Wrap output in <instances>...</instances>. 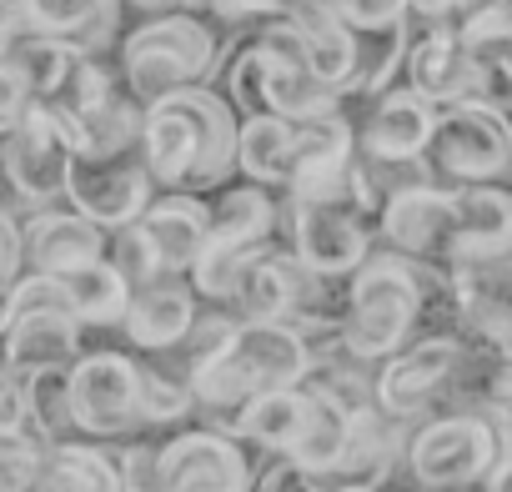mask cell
Returning a JSON list of instances; mask_svg holds the SVG:
<instances>
[{
	"label": "cell",
	"mask_w": 512,
	"mask_h": 492,
	"mask_svg": "<svg viewBox=\"0 0 512 492\" xmlns=\"http://www.w3.org/2000/svg\"><path fill=\"white\" fill-rule=\"evenodd\" d=\"M141 231L161 272H186L206 246V206L191 196H161L156 206H141Z\"/></svg>",
	"instance_id": "d6986e66"
},
{
	"label": "cell",
	"mask_w": 512,
	"mask_h": 492,
	"mask_svg": "<svg viewBox=\"0 0 512 492\" xmlns=\"http://www.w3.org/2000/svg\"><path fill=\"white\" fill-rule=\"evenodd\" d=\"M71 46L51 31H41L36 21L26 16H11V21H0V66H6L31 101H51L66 66H71Z\"/></svg>",
	"instance_id": "2e32d148"
},
{
	"label": "cell",
	"mask_w": 512,
	"mask_h": 492,
	"mask_svg": "<svg viewBox=\"0 0 512 492\" xmlns=\"http://www.w3.org/2000/svg\"><path fill=\"white\" fill-rule=\"evenodd\" d=\"M11 322H16V282L6 277V282H0V337L11 332Z\"/></svg>",
	"instance_id": "836d02e7"
},
{
	"label": "cell",
	"mask_w": 512,
	"mask_h": 492,
	"mask_svg": "<svg viewBox=\"0 0 512 492\" xmlns=\"http://www.w3.org/2000/svg\"><path fill=\"white\" fill-rule=\"evenodd\" d=\"M397 76L432 106H447V101H462L477 91V61L447 21L407 16V56H402Z\"/></svg>",
	"instance_id": "7c38bea8"
},
{
	"label": "cell",
	"mask_w": 512,
	"mask_h": 492,
	"mask_svg": "<svg viewBox=\"0 0 512 492\" xmlns=\"http://www.w3.org/2000/svg\"><path fill=\"white\" fill-rule=\"evenodd\" d=\"M66 397H71L76 432H91V437L126 432L141 417L136 362H126L116 352H91L66 367Z\"/></svg>",
	"instance_id": "9c48e42d"
},
{
	"label": "cell",
	"mask_w": 512,
	"mask_h": 492,
	"mask_svg": "<svg viewBox=\"0 0 512 492\" xmlns=\"http://www.w3.org/2000/svg\"><path fill=\"white\" fill-rule=\"evenodd\" d=\"M402 56H407V21L372 26V31H352V81H347V96L372 101L377 91L397 86ZM347 96H342V101H347Z\"/></svg>",
	"instance_id": "cb8c5ba5"
},
{
	"label": "cell",
	"mask_w": 512,
	"mask_h": 492,
	"mask_svg": "<svg viewBox=\"0 0 512 492\" xmlns=\"http://www.w3.org/2000/svg\"><path fill=\"white\" fill-rule=\"evenodd\" d=\"M432 121H437L432 101H422L412 86H387L367 101V116L352 121V136L362 156H422Z\"/></svg>",
	"instance_id": "5bb4252c"
},
{
	"label": "cell",
	"mask_w": 512,
	"mask_h": 492,
	"mask_svg": "<svg viewBox=\"0 0 512 492\" xmlns=\"http://www.w3.org/2000/svg\"><path fill=\"white\" fill-rule=\"evenodd\" d=\"M457 362H462V337L457 332H417L377 362L372 402L397 422H417L427 412H442V407H452Z\"/></svg>",
	"instance_id": "8992f818"
},
{
	"label": "cell",
	"mask_w": 512,
	"mask_h": 492,
	"mask_svg": "<svg viewBox=\"0 0 512 492\" xmlns=\"http://www.w3.org/2000/svg\"><path fill=\"white\" fill-rule=\"evenodd\" d=\"M61 292H66V307L76 322H121L126 317V292L131 282L111 267V262H81V267H66L56 272Z\"/></svg>",
	"instance_id": "d4e9b609"
},
{
	"label": "cell",
	"mask_w": 512,
	"mask_h": 492,
	"mask_svg": "<svg viewBox=\"0 0 512 492\" xmlns=\"http://www.w3.org/2000/svg\"><path fill=\"white\" fill-rule=\"evenodd\" d=\"M146 191H151L146 161H131L126 151H106V156L71 151L66 196L96 226H126V221H136L141 206H146Z\"/></svg>",
	"instance_id": "8fae6325"
},
{
	"label": "cell",
	"mask_w": 512,
	"mask_h": 492,
	"mask_svg": "<svg viewBox=\"0 0 512 492\" xmlns=\"http://www.w3.org/2000/svg\"><path fill=\"white\" fill-rule=\"evenodd\" d=\"M377 236L387 241V252L412 257V262H432V267H452V246H457V201L452 186L442 181H422L407 186L397 196L382 201L377 211Z\"/></svg>",
	"instance_id": "52a82bcc"
},
{
	"label": "cell",
	"mask_w": 512,
	"mask_h": 492,
	"mask_svg": "<svg viewBox=\"0 0 512 492\" xmlns=\"http://www.w3.org/2000/svg\"><path fill=\"white\" fill-rule=\"evenodd\" d=\"M26 101H31V96H26V86H21L6 66H0V136H6V131L16 126V116L26 111Z\"/></svg>",
	"instance_id": "1f68e13d"
},
{
	"label": "cell",
	"mask_w": 512,
	"mask_h": 492,
	"mask_svg": "<svg viewBox=\"0 0 512 492\" xmlns=\"http://www.w3.org/2000/svg\"><path fill=\"white\" fill-rule=\"evenodd\" d=\"M116 51H121L116 76L141 106H151L171 91H186V86H206V76L221 61L216 26H206L186 11L146 16L136 31H126L116 41Z\"/></svg>",
	"instance_id": "3957f363"
},
{
	"label": "cell",
	"mask_w": 512,
	"mask_h": 492,
	"mask_svg": "<svg viewBox=\"0 0 512 492\" xmlns=\"http://www.w3.org/2000/svg\"><path fill=\"white\" fill-rule=\"evenodd\" d=\"M221 362L231 367V377L241 382V392H272V387H292L312 372V347L292 322H241L231 327Z\"/></svg>",
	"instance_id": "30bf717a"
},
{
	"label": "cell",
	"mask_w": 512,
	"mask_h": 492,
	"mask_svg": "<svg viewBox=\"0 0 512 492\" xmlns=\"http://www.w3.org/2000/svg\"><path fill=\"white\" fill-rule=\"evenodd\" d=\"M26 427V377L21 367H0V437H21Z\"/></svg>",
	"instance_id": "f546056e"
},
{
	"label": "cell",
	"mask_w": 512,
	"mask_h": 492,
	"mask_svg": "<svg viewBox=\"0 0 512 492\" xmlns=\"http://www.w3.org/2000/svg\"><path fill=\"white\" fill-rule=\"evenodd\" d=\"M16 262H21V231L11 226L6 211H0V282L16 272Z\"/></svg>",
	"instance_id": "d6a6232c"
},
{
	"label": "cell",
	"mask_w": 512,
	"mask_h": 492,
	"mask_svg": "<svg viewBox=\"0 0 512 492\" xmlns=\"http://www.w3.org/2000/svg\"><path fill=\"white\" fill-rule=\"evenodd\" d=\"M176 6H181V11H196V6H206V0H176Z\"/></svg>",
	"instance_id": "d590c367"
},
{
	"label": "cell",
	"mask_w": 512,
	"mask_h": 492,
	"mask_svg": "<svg viewBox=\"0 0 512 492\" xmlns=\"http://www.w3.org/2000/svg\"><path fill=\"white\" fill-rule=\"evenodd\" d=\"M347 432H352V407L337 402L332 392L312 387L307 392V412H302V432L292 442L297 467H307L312 477H332L342 452H347Z\"/></svg>",
	"instance_id": "44dd1931"
},
{
	"label": "cell",
	"mask_w": 512,
	"mask_h": 492,
	"mask_svg": "<svg viewBox=\"0 0 512 492\" xmlns=\"http://www.w3.org/2000/svg\"><path fill=\"white\" fill-rule=\"evenodd\" d=\"M337 16L352 26V31H372V26H392V21H407V6L412 0H332Z\"/></svg>",
	"instance_id": "f1b7e54d"
},
{
	"label": "cell",
	"mask_w": 512,
	"mask_h": 492,
	"mask_svg": "<svg viewBox=\"0 0 512 492\" xmlns=\"http://www.w3.org/2000/svg\"><path fill=\"white\" fill-rule=\"evenodd\" d=\"M492 467V427L482 407H442L407 422L392 477L417 487H482Z\"/></svg>",
	"instance_id": "277c9868"
},
{
	"label": "cell",
	"mask_w": 512,
	"mask_h": 492,
	"mask_svg": "<svg viewBox=\"0 0 512 492\" xmlns=\"http://www.w3.org/2000/svg\"><path fill=\"white\" fill-rule=\"evenodd\" d=\"M76 347H81V322L61 307L21 312L6 332V362L21 367V372L66 367V362H76Z\"/></svg>",
	"instance_id": "ffe728a7"
},
{
	"label": "cell",
	"mask_w": 512,
	"mask_h": 492,
	"mask_svg": "<svg viewBox=\"0 0 512 492\" xmlns=\"http://www.w3.org/2000/svg\"><path fill=\"white\" fill-rule=\"evenodd\" d=\"M36 487H121V462L96 447L56 442L36 467Z\"/></svg>",
	"instance_id": "4316f807"
},
{
	"label": "cell",
	"mask_w": 512,
	"mask_h": 492,
	"mask_svg": "<svg viewBox=\"0 0 512 492\" xmlns=\"http://www.w3.org/2000/svg\"><path fill=\"white\" fill-rule=\"evenodd\" d=\"M126 337L146 352H166L186 337L191 327V292L171 282H151L136 302H126Z\"/></svg>",
	"instance_id": "7402d4cb"
},
{
	"label": "cell",
	"mask_w": 512,
	"mask_h": 492,
	"mask_svg": "<svg viewBox=\"0 0 512 492\" xmlns=\"http://www.w3.org/2000/svg\"><path fill=\"white\" fill-rule=\"evenodd\" d=\"M91 6L96 0H21V16L36 21L41 31H51V36H71L76 21L91 16Z\"/></svg>",
	"instance_id": "83f0119b"
},
{
	"label": "cell",
	"mask_w": 512,
	"mask_h": 492,
	"mask_svg": "<svg viewBox=\"0 0 512 492\" xmlns=\"http://www.w3.org/2000/svg\"><path fill=\"white\" fill-rule=\"evenodd\" d=\"M251 467L226 432H186L156 452V487H246Z\"/></svg>",
	"instance_id": "9a60e30c"
},
{
	"label": "cell",
	"mask_w": 512,
	"mask_h": 492,
	"mask_svg": "<svg viewBox=\"0 0 512 492\" xmlns=\"http://www.w3.org/2000/svg\"><path fill=\"white\" fill-rule=\"evenodd\" d=\"M292 161V121L287 116H241L236 121V166L251 181L287 186Z\"/></svg>",
	"instance_id": "484cf974"
},
{
	"label": "cell",
	"mask_w": 512,
	"mask_h": 492,
	"mask_svg": "<svg viewBox=\"0 0 512 492\" xmlns=\"http://www.w3.org/2000/svg\"><path fill=\"white\" fill-rule=\"evenodd\" d=\"M357 201H297V262L317 277H352L367 257Z\"/></svg>",
	"instance_id": "4fadbf2b"
},
{
	"label": "cell",
	"mask_w": 512,
	"mask_h": 492,
	"mask_svg": "<svg viewBox=\"0 0 512 492\" xmlns=\"http://www.w3.org/2000/svg\"><path fill=\"white\" fill-rule=\"evenodd\" d=\"M21 246L36 272H66L101 257V226L81 211H41L21 231Z\"/></svg>",
	"instance_id": "ac0fdd59"
},
{
	"label": "cell",
	"mask_w": 512,
	"mask_h": 492,
	"mask_svg": "<svg viewBox=\"0 0 512 492\" xmlns=\"http://www.w3.org/2000/svg\"><path fill=\"white\" fill-rule=\"evenodd\" d=\"M457 201V246H452V267L472 257H492L512 246V186L502 181H472L452 186Z\"/></svg>",
	"instance_id": "e0dca14e"
},
{
	"label": "cell",
	"mask_w": 512,
	"mask_h": 492,
	"mask_svg": "<svg viewBox=\"0 0 512 492\" xmlns=\"http://www.w3.org/2000/svg\"><path fill=\"white\" fill-rule=\"evenodd\" d=\"M302 412H307V392H292V387H272V392H251L236 417H231V432L256 442V447H272V452H292L297 432H302Z\"/></svg>",
	"instance_id": "603a6c76"
},
{
	"label": "cell",
	"mask_w": 512,
	"mask_h": 492,
	"mask_svg": "<svg viewBox=\"0 0 512 492\" xmlns=\"http://www.w3.org/2000/svg\"><path fill=\"white\" fill-rule=\"evenodd\" d=\"M36 447L16 442V437H0V487H36Z\"/></svg>",
	"instance_id": "4dcf8cb0"
},
{
	"label": "cell",
	"mask_w": 512,
	"mask_h": 492,
	"mask_svg": "<svg viewBox=\"0 0 512 492\" xmlns=\"http://www.w3.org/2000/svg\"><path fill=\"white\" fill-rule=\"evenodd\" d=\"M422 161L432 166V181L442 186H472V181H502L507 166V111L462 96L437 106L432 136L422 146Z\"/></svg>",
	"instance_id": "5b68a950"
},
{
	"label": "cell",
	"mask_w": 512,
	"mask_h": 492,
	"mask_svg": "<svg viewBox=\"0 0 512 492\" xmlns=\"http://www.w3.org/2000/svg\"><path fill=\"white\" fill-rule=\"evenodd\" d=\"M146 171L161 186H206L236 166V111L221 91L186 86L146 106L141 116Z\"/></svg>",
	"instance_id": "6da1fadb"
},
{
	"label": "cell",
	"mask_w": 512,
	"mask_h": 492,
	"mask_svg": "<svg viewBox=\"0 0 512 492\" xmlns=\"http://www.w3.org/2000/svg\"><path fill=\"white\" fill-rule=\"evenodd\" d=\"M0 156H6V176H11V191L21 201L46 206V201L66 196L71 141H66L61 121L51 116V106L26 101V111L16 116V126L0 136Z\"/></svg>",
	"instance_id": "ba28073f"
},
{
	"label": "cell",
	"mask_w": 512,
	"mask_h": 492,
	"mask_svg": "<svg viewBox=\"0 0 512 492\" xmlns=\"http://www.w3.org/2000/svg\"><path fill=\"white\" fill-rule=\"evenodd\" d=\"M502 186H512V111H507V166H502Z\"/></svg>",
	"instance_id": "e575fe53"
},
{
	"label": "cell",
	"mask_w": 512,
	"mask_h": 492,
	"mask_svg": "<svg viewBox=\"0 0 512 492\" xmlns=\"http://www.w3.org/2000/svg\"><path fill=\"white\" fill-rule=\"evenodd\" d=\"M432 272H437L432 262H412V257H397V252L362 257V267L347 282L342 317H337L342 347L357 362H372V367L387 352H397L417 332L422 292H427Z\"/></svg>",
	"instance_id": "7a4b0ae2"
}]
</instances>
